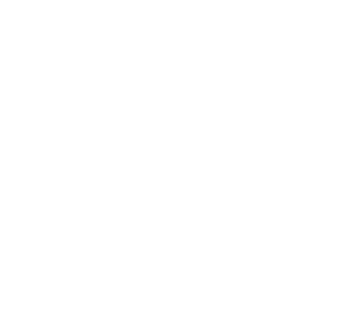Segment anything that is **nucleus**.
Segmentation results:
<instances>
[]
</instances>
